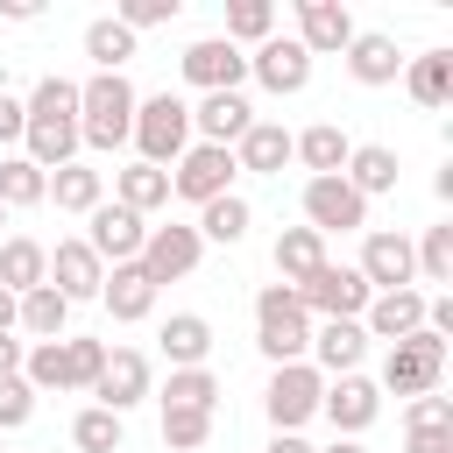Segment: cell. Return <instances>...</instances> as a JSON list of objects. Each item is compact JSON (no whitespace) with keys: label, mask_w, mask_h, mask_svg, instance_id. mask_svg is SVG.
<instances>
[{"label":"cell","mask_w":453,"mask_h":453,"mask_svg":"<svg viewBox=\"0 0 453 453\" xmlns=\"http://www.w3.org/2000/svg\"><path fill=\"white\" fill-rule=\"evenodd\" d=\"M28 163L50 177V170H64V163H78V85L71 78H42L35 92H28Z\"/></svg>","instance_id":"1"},{"label":"cell","mask_w":453,"mask_h":453,"mask_svg":"<svg viewBox=\"0 0 453 453\" xmlns=\"http://www.w3.org/2000/svg\"><path fill=\"white\" fill-rule=\"evenodd\" d=\"M134 134V85L127 71H92L78 85V149H120Z\"/></svg>","instance_id":"2"},{"label":"cell","mask_w":453,"mask_h":453,"mask_svg":"<svg viewBox=\"0 0 453 453\" xmlns=\"http://www.w3.org/2000/svg\"><path fill=\"white\" fill-rule=\"evenodd\" d=\"M255 347H262L276 368L311 354V311L297 304L290 283H262V297H255Z\"/></svg>","instance_id":"3"},{"label":"cell","mask_w":453,"mask_h":453,"mask_svg":"<svg viewBox=\"0 0 453 453\" xmlns=\"http://www.w3.org/2000/svg\"><path fill=\"white\" fill-rule=\"evenodd\" d=\"M142 156L134 163H156V170H170L184 149H191V106L177 99V92H156V99H134V134H127Z\"/></svg>","instance_id":"4"},{"label":"cell","mask_w":453,"mask_h":453,"mask_svg":"<svg viewBox=\"0 0 453 453\" xmlns=\"http://www.w3.org/2000/svg\"><path fill=\"white\" fill-rule=\"evenodd\" d=\"M368 283H361V269L354 262H319L304 283H297V304L304 311H319V319H361L368 311Z\"/></svg>","instance_id":"5"},{"label":"cell","mask_w":453,"mask_h":453,"mask_svg":"<svg viewBox=\"0 0 453 453\" xmlns=\"http://www.w3.org/2000/svg\"><path fill=\"white\" fill-rule=\"evenodd\" d=\"M439 368H446V340L418 326L411 340H396V347H389V361H382V382H375V389L425 396V389H439Z\"/></svg>","instance_id":"6"},{"label":"cell","mask_w":453,"mask_h":453,"mask_svg":"<svg viewBox=\"0 0 453 453\" xmlns=\"http://www.w3.org/2000/svg\"><path fill=\"white\" fill-rule=\"evenodd\" d=\"M319 396H326V375L311 361H283L269 375V389H262V411H269L276 432H297L304 418H319Z\"/></svg>","instance_id":"7"},{"label":"cell","mask_w":453,"mask_h":453,"mask_svg":"<svg viewBox=\"0 0 453 453\" xmlns=\"http://www.w3.org/2000/svg\"><path fill=\"white\" fill-rule=\"evenodd\" d=\"M234 184V149H212V142H191L177 163H170V198H191V205H212L226 198Z\"/></svg>","instance_id":"8"},{"label":"cell","mask_w":453,"mask_h":453,"mask_svg":"<svg viewBox=\"0 0 453 453\" xmlns=\"http://www.w3.org/2000/svg\"><path fill=\"white\" fill-rule=\"evenodd\" d=\"M304 219H311V234H354V226H368V198L347 177H304Z\"/></svg>","instance_id":"9"},{"label":"cell","mask_w":453,"mask_h":453,"mask_svg":"<svg viewBox=\"0 0 453 453\" xmlns=\"http://www.w3.org/2000/svg\"><path fill=\"white\" fill-rule=\"evenodd\" d=\"M78 241H85L99 262H113V269H120V262H134V255H142V241H149V219H142V212H127V205H92Z\"/></svg>","instance_id":"10"},{"label":"cell","mask_w":453,"mask_h":453,"mask_svg":"<svg viewBox=\"0 0 453 453\" xmlns=\"http://www.w3.org/2000/svg\"><path fill=\"white\" fill-rule=\"evenodd\" d=\"M198 255H205V241H198V226H149V241H142V276L163 290V283H177V276H191L198 269Z\"/></svg>","instance_id":"11"},{"label":"cell","mask_w":453,"mask_h":453,"mask_svg":"<svg viewBox=\"0 0 453 453\" xmlns=\"http://www.w3.org/2000/svg\"><path fill=\"white\" fill-rule=\"evenodd\" d=\"M361 283L382 297V290H411V276H418V255H411V234H389V226H375L368 241H361Z\"/></svg>","instance_id":"12"},{"label":"cell","mask_w":453,"mask_h":453,"mask_svg":"<svg viewBox=\"0 0 453 453\" xmlns=\"http://www.w3.org/2000/svg\"><path fill=\"white\" fill-rule=\"evenodd\" d=\"M319 411L333 418V432H340V439H361V432L382 418V389H375V382L354 368V375H333V382H326Z\"/></svg>","instance_id":"13"},{"label":"cell","mask_w":453,"mask_h":453,"mask_svg":"<svg viewBox=\"0 0 453 453\" xmlns=\"http://www.w3.org/2000/svg\"><path fill=\"white\" fill-rule=\"evenodd\" d=\"M248 78H255V85H269L276 99H290V92H304V85H311V57H304V42H297V35H269V42H255Z\"/></svg>","instance_id":"14"},{"label":"cell","mask_w":453,"mask_h":453,"mask_svg":"<svg viewBox=\"0 0 453 453\" xmlns=\"http://www.w3.org/2000/svg\"><path fill=\"white\" fill-rule=\"evenodd\" d=\"M354 35L361 28H354L347 0H297V42H304V57H340Z\"/></svg>","instance_id":"15"},{"label":"cell","mask_w":453,"mask_h":453,"mask_svg":"<svg viewBox=\"0 0 453 453\" xmlns=\"http://www.w3.org/2000/svg\"><path fill=\"white\" fill-rule=\"evenodd\" d=\"M177 64H184V78H191L198 92H241V78H248V57H241L226 35H205V42H191Z\"/></svg>","instance_id":"16"},{"label":"cell","mask_w":453,"mask_h":453,"mask_svg":"<svg viewBox=\"0 0 453 453\" xmlns=\"http://www.w3.org/2000/svg\"><path fill=\"white\" fill-rule=\"evenodd\" d=\"M92 396H99V411L127 418V411L149 396V354H134V347H113V354H106V368H99V382H92Z\"/></svg>","instance_id":"17"},{"label":"cell","mask_w":453,"mask_h":453,"mask_svg":"<svg viewBox=\"0 0 453 453\" xmlns=\"http://www.w3.org/2000/svg\"><path fill=\"white\" fill-rule=\"evenodd\" d=\"M99 283H106V262H99L85 241H57V248H50V290H57L64 304L99 297Z\"/></svg>","instance_id":"18"},{"label":"cell","mask_w":453,"mask_h":453,"mask_svg":"<svg viewBox=\"0 0 453 453\" xmlns=\"http://www.w3.org/2000/svg\"><path fill=\"white\" fill-rule=\"evenodd\" d=\"M248 127H255V106H248L241 92H205V99L191 106V134L212 142V149H234Z\"/></svg>","instance_id":"19"},{"label":"cell","mask_w":453,"mask_h":453,"mask_svg":"<svg viewBox=\"0 0 453 453\" xmlns=\"http://www.w3.org/2000/svg\"><path fill=\"white\" fill-rule=\"evenodd\" d=\"M418 326H425V297H418V290H382V297H368V311H361V333H368V340H389V347L411 340Z\"/></svg>","instance_id":"20"},{"label":"cell","mask_w":453,"mask_h":453,"mask_svg":"<svg viewBox=\"0 0 453 453\" xmlns=\"http://www.w3.org/2000/svg\"><path fill=\"white\" fill-rule=\"evenodd\" d=\"M361 354H368L361 319H326V326L311 333V368H319V375H354Z\"/></svg>","instance_id":"21"},{"label":"cell","mask_w":453,"mask_h":453,"mask_svg":"<svg viewBox=\"0 0 453 453\" xmlns=\"http://www.w3.org/2000/svg\"><path fill=\"white\" fill-rule=\"evenodd\" d=\"M347 71H354V85H396V71H403V50H396V35H382V28H368V35H354L347 50Z\"/></svg>","instance_id":"22"},{"label":"cell","mask_w":453,"mask_h":453,"mask_svg":"<svg viewBox=\"0 0 453 453\" xmlns=\"http://www.w3.org/2000/svg\"><path fill=\"white\" fill-rule=\"evenodd\" d=\"M99 304H106L120 326H134V319H149V311H156V283L142 276V262H120V269H106Z\"/></svg>","instance_id":"23"},{"label":"cell","mask_w":453,"mask_h":453,"mask_svg":"<svg viewBox=\"0 0 453 453\" xmlns=\"http://www.w3.org/2000/svg\"><path fill=\"white\" fill-rule=\"evenodd\" d=\"M42 283H50V248L28 241V234H7V241H0V290L28 297V290H42Z\"/></svg>","instance_id":"24"},{"label":"cell","mask_w":453,"mask_h":453,"mask_svg":"<svg viewBox=\"0 0 453 453\" xmlns=\"http://www.w3.org/2000/svg\"><path fill=\"white\" fill-rule=\"evenodd\" d=\"M290 163V127H276V120H255L241 142H234V170H255V177H276Z\"/></svg>","instance_id":"25"},{"label":"cell","mask_w":453,"mask_h":453,"mask_svg":"<svg viewBox=\"0 0 453 453\" xmlns=\"http://www.w3.org/2000/svg\"><path fill=\"white\" fill-rule=\"evenodd\" d=\"M290 156L311 170V177H340L347 170V156H354V142L333 127V120H319V127H304V134H290Z\"/></svg>","instance_id":"26"},{"label":"cell","mask_w":453,"mask_h":453,"mask_svg":"<svg viewBox=\"0 0 453 453\" xmlns=\"http://www.w3.org/2000/svg\"><path fill=\"white\" fill-rule=\"evenodd\" d=\"M403 92H411L418 106H446V99H453V50L403 57Z\"/></svg>","instance_id":"27"},{"label":"cell","mask_w":453,"mask_h":453,"mask_svg":"<svg viewBox=\"0 0 453 453\" xmlns=\"http://www.w3.org/2000/svg\"><path fill=\"white\" fill-rule=\"evenodd\" d=\"M113 205H127V212H156V205H170V170H156V163H127V170H113Z\"/></svg>","instance_id":"28"},{"label":"cell","mask_w":453,"mask_h":453,"mask_svg":"<svg viewBox=\"0 0 453 453\" xmlns=\"http://www.w3.org/2000/svg\"><path fill=\"white\" fill-rule=\"evenodd\" d=\"M163 354H170V368H205V354H212V319H205V311H170Z\"/></svg>","instance_id":"29"},{"label":"cell","mask_w":453,"mask_h":453,"mask_svg":"<svg viewBox=\"0 0 453 453\" xmlns=\"http://www.w3.org/2000/svg\"><path fill=\"white\" fill-rule=\"evenodd\" d=\"M319 262H333V255H326V234H311V226H283V234H276V276H283L290 290H297Z\"/></svg>","instance_id":"30"},{"label":"cell","mask_w":453,"mask_h":453,"mask_svg":"<svg viewBox=\"0 0 453 453\" xmlns=\"http://www.w3.org/2000/svg\"><path fill=\"white\" fill-rule=\"evenodd\" d=\"M50 198H57V212H92V205H106V177L92 163H64V170H50Z\"/></svg>","instance_id":"31"},{"label":"cell","mask_w":453,"mask_h":453,"mask_svg":"<svg viewBox=\"0 0 453 453\" xmlns=\"http://www.w3.org/2000/svg\"><path fill=\"white\" fill-rule=\"evenodd\" d=\"M14 326L28 333V340H64V326H71V304L42 283V290H28V297H14Z\"/></svg>","instance_id":"32"},{"label":"cell","mask_w":453,"mask_h":453,"mask_svg":"<svg viewBox=\"0 0 453 453\" xmlns=\"http://www.w3.org/2000/svg\"><path fill=\"white\" fill-rule=\"evenodd\" d=\"M361 198H375V191H396V149H382V142H361L354 156H347V170H340Z\"/></svg>","instance_id":"33"},{"label":"cell","mask_w":453,"mask_h":453,"mask_svg":"<svg viewBox=\"0 0 453 453\" xmlns=\"http://www.w3.org/2000/svg\"><path fill=\"white\" fill-rule=\"evenodd\" d=\"M248 219H255V212H248V198H234V191H226V198L198 205V241H219V248H234V241L248 234Z\"/></svg>","instance_id":"34"},{"label":"cell","mask_w":453,"mask_h":453,"mask_svg":"<svg viewBox=\"0 0 453 453\" xmlns=\"http://www.w3.org/2000/svg\"><path fill=\"white\" fill-rule=\"evenodd\" d=\"M42 198H50V177L28 156H0V205L14 212V205H42Z\"/></svg>","instance_id":"35"},{"label":"cell","mask_w":453,"mask_h":453,"mask_svg":"<svg viewBox=\"0 0 453 453\" xmlns=\"http://www.w3.org/2000/svg\"><path fill=\"white\" fill-rule=\"evenodd\" d=\"M85 57H92L99 71H120V64L134 57V35H127L113 14H99V21H85Z\"/></svg>","instance_id":"36"},{"label":"cell","mask_w":453,"mask_h":453,"mask_svg":"<svg viewBox=\"0 0 453 453\" xmlns=\"http://www.w3.org/2000/svg\"><path fill=\"white\" fill-rule=\"evenodd\" d=\"M212 439V411H191V403H163V446L170 453H198Z\"/></svg>","instance_id":"37"},{"label":"cell","mask_w":453,"mask_h":453,"mask_svg":"<svg viewBox=\"0 0 453 453\" xmlns=\"http://www.w3.org/2000/svg\"><path fill=\"white\" fill-rule=\"evenodd\" d=\"M71 446H78V453H120V418L99 411V403H85V411L71 418Z\"/></svg>","instance_id":"38"},{"label":"cell","mask_w":453,"mask_h":453,"mask_svg":"<svg viewBox=\"0 0 453 453\" xmlns=\"http://www.w3.org/2000/svg\"><path fill=\"white\" fill-rule=\"evenodd\" d=\"M276 35V7L269 0H234L226 7V42L241 50V42H269Z\"/></svg>","instance_id":"39"},{"label":"cell","mask_w":453,"mask_h":453,"mask_svg":"<svg viewBox=\"0 0 453 453\" xmlns=\"http://www.w3.org/2000/svg\"><path fill=\"white\" fill-rule=\"evenodd\" d=\"M418 255V276L425 283H453V219L446 226H425V241H411Z\"/></svg>","instance_id":"40"},{"label":"cell","mask_w":453,"mask_h":453,"mask_svg":"<svg viewBox=\"0 0 453 453\" xmlns=\"http://www.w3.org/2000/svg\"><path fill=\"white\" fill-rule=\"evenodd\" d=\"M163 403L212 411V403H219V375H212V368H170V382H163Z\"/></svg>","instance_id":"41"},{"label":"cell","mask_w":453,"mask_h":453,"mask_svg":"<svg viewBox=\"0 0 453 453\" xmlns=\"http://www.w3.org/2000/svg\"><path fill=\"white\" fill-rule=\"evenodd\" d=\"M21 382L42 396V389H64V340H35L21 354Z\"/></svg>","instance_id":"42"},{"label":"cell","mask_w":453,"mask_h":453,"mask_svg":"<svg viewBox=\"0 0 453 453\" xmlns=\"http://www.w3.org/2000/svg\"><path fill=\"white\" fill-rule=\"evenodd\" d=\"M99 368H106V347H99V340H71V333H64V389H92V382H99Z\"/></svg>","instance_id":"43"},{"label":"cell","mask_w":453,"mask_h":453,"mask_svg":"<svg viewBox=\"0 0 453 453\" xmlns=\"http://www.w3.org/2000/svg\"><path fill=\"white\" fill-rule=\"evenodd\" d=\"M170 14H177V0H120V7H113V21H120L127 35H142V28H163Z\"/></svg>","instance_id":"44"},{"label":"cell","mask_w":453,"mask_h":453,"mask_svg":"<svg viewBox=\"0 0 453 453\" xmlns=\"http://www.w3.org/2000/svg\"><path fill=\"white\" fill-rule=\"evenodd\" d=\"M35 418V389L21 382V375H7L0 382V432H14V425H28Z\"/></svg>","instance_id":"45"},{"label":"cell","mask_w":453,"mask_h":453,"mask_svg":"<svg viewBox=\"0 0 453 453\" xmlns=\"http://www.w3.org/2000/svg\"><path fill=\"white\" fill-rule=\"evenodd\" d=\"M403 425H453V403H446L439 389H425V396H411V411H403Z\"/></svg>","instance_id":"46"},{"label":"cell","mask_w":453,"mask_h":453,"mask_svg":"<svg viewBox=\"0 0 453 453\" xmlns=\"http://www.w3.org/2000/svg\"><path fill=\"white\" fill-rule=\"evenodd\" d=\"M403 453H453V425H411Z\"/></svg>","instance_id":"47"},{"label":"cell","mask_w":453,"mask_h":453,"mask_svg":"<svg viewBox=\"0 0 453 453\" xmlns=\"http://www.w3.org/2000/svg\"><path fill=\"white\" fill-rule=\"evenodd\" d=\"M21 134H28V106L14 92H0V142H21Z\"/></svg>","instance_id":"48"},{"label":"cell","mask_w":453,"mask_h":453,"mask_svg":"<svg viewBox=\"0 0 453 453\" xmlns=\"http://www.w3.org/2000/svg\"><path fill=\"white\" fill-rule=\"evenodd\" d=\"M21 354H28V347H21L14 333H0V382H7V375H21Z\"/></svg>","instance_id":"49"},{"label":"cell","mask_w":453,"mask_h":453,"mask_svg":"<svg viewBox=\"0 0 453 453\" xmlns=\"http://www.w3.org/2000/svg\"><path fill=\"white\" fill-rule=\"evenodd\" d=\"M0 14H7V21H35V14H42V0H0Z\"/></svg>","instance_id":"50"},{"label":"cell","mask_w":453,"mask_h":453,"mask_svg":"<svg viewBox=\"0 0 453 453\" xmlns=\"http://www.w3.org/2000/svg\"><path fill=\"white\" fill-rule=\"evenodd\" d=\"M269 453H311V446H304L297 432H276V439H269Z\"/></svg>","instance_id":"51"},{"label":"cell","mask_w":453,"mask_h":453,"mask_svg":"<svg viewBox=\"0 0 453 453\" xmlns=\"http://www.w3.org/2000/svg\"><path fill=\"white\" fill-rule=\"evenodd\" d=\"M0 333H14V290H0Z\"/></svg>","instance_id":"52"},{"label":"cell","mask_w":453,"mask_h":453,"mask_svg":"<svg viewBox=\"0 0 453 453\" xmlns=\"http://www.w3.org/2000/svg\"><path fill=\"white\" fill-rule=\"evenodd\" d=\"M311 453H368L361 439H333V446H311Z\"/></svg>","instance_id":"53"},{"label":"cell","mask_w":453,"mask_h":453,"mask_svg":"<svg viewBox=\"0 0 453 453\" xmlns=\"http://www.w3.org/2000/svg\"><path fill=\"white\" fill-rule=\"evenodd\" d=\"M0 226H7V205H0Z\"/></svg>","instance_id":"54"},{"label":"cell","mask_w":453,"mask_h":453,"mask_svg":"<svg viewBox=\"0 0 453 453\" xmlns=\"http://www.w3.org/2000/svg\"><path fill=\"white\" fill-rule=\"evenodd\" d=\"M0 453H7V446H0Z\"/></svg>","instance_id":"55"}]
</instances>
